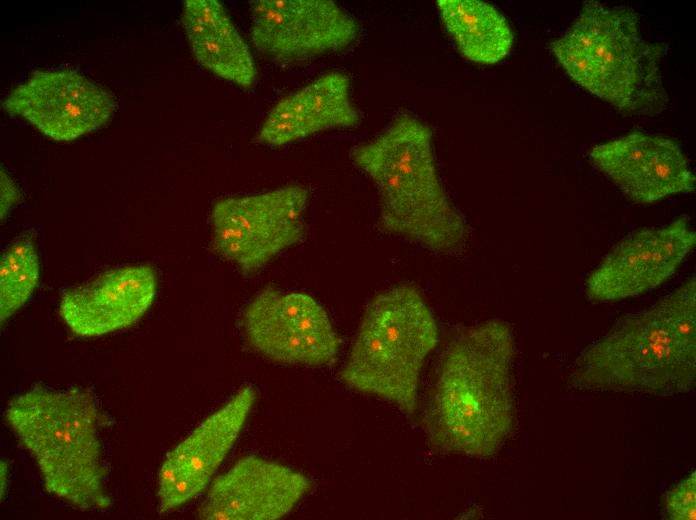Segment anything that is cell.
<instances>
[{"label": "cell", "instance_id": "1", "mask_svg": "<svg viewBox=\"0 0 696 520\" xmlns=\"http://www.w3.org/2000/svg\"><path fill=\"white\" fill-rule=\"evenodd\" d=\"M511 326L497 319L457 330L430 389L423 427L434 448L487 458L512 434L516 422Z\"/></svg>", "mask_w": 696, "mask_h": 520}, {"label": "cell", "instance_id": "2", "mask_svg": "<svg viewBox=\"0 0 696 520\" xmlns=\"http://www.w3.org/2000/svg\"><path fill=\"white\" fill-rule=\"evenodd\" d=\"M696 381V279L620 317L573 362L568 384L600 392L673 396Z\"/></svg>", "mask_w": 696, "mask_h": 520}, {"label": "cell", "instance_id": "3", "mask_svg": "<svg viewBox=\"0 0 696 520\" xmlns=\"http://www.w3.org/2000/svg\"><path fill=\"white\" fill-rule=\"evenodd\" d=\"M351 159L377 187L380 231L441 254L465 245L467 225L441 183L426 123L402 113Z\"/></svg>", "mask_w": 696, "mask_h": 520}, {"label": "cell", "instance_id": "4", "mask_svg": "<svg viewBox=\"0 0 696 520\" xmlns=\"http://www.w3.org/2000/svg\"><path fill=\"white\" fill-rule=\"evenodd\" d=\"M4 414L48 493L82 511L112 507L100 438L104 419L89 389L35 385L11 398Z\"/></svg>", "mask_w": 696, "mask_h": 520}, {"label": "cell", "instance_id": "5", "mask_svg": "<svg viewBox=\"0 0 696 520\" xmlns=\"http://www.w3.org/2000/svg\"><path fill=\"white\" fill-rule=\"evenodd\" d=\"M630 7L586 1L550 50L570 78L626 116L660 114L669 101L660 71L664 43L647 41Z\"/></svg>", "mask_w": 696, "mask_h": 520}, {"label": "cell", "instance_id": "6", "mask_svg": "<svg viewBox=\"0 0 696 520\" xmlns=\"http://www.w3.org/2000/svg\"><path fill=\"white\" fill-rule=\"evenodd\" d=\"M439 340L436 319L414 286L396 285L368 303L340 379L349 388L414 413L420 374Z\"/></svg>", "mask_w": 696, "mask_h": 520}, {"label": "cell", "instance_id": "7", "mask_svg": "<svg viewBox=\"0 0 696 520\" xmlns=\"http://www.w3.org/2000/svg\"><path fill=\"white\" fill-rule=\"evenodd\" d=\"M308 200V189L296 184L216 200L210 212L213 250L243 275L256 274L304 240Z\"/></svg>", "mask_w": 696, "mask_h": 520}, {"label": "cell", "instance_id": "8", "mask_svg": "<svg viewBox=\"0 0 696 520\" xmlns=\"http://www.w3.org/2000/svg\"><path fill=\"white\" fill-rule=\"evenodd\" d=\"M241 327L249 346L275 363L322 367L339 354L327 311L304 292L265 286L243 309Z\"/></svg>", "mask_w": 696, "mask_h": 520}, {"label": "cell", "instance_id": "9", "mask_svg": "<svg viewBox=\"0 0 696 520\" xmlns=\"http://www.w3.org/2000/svg\"><path fill=\"white\" fill-rule=\"evenodd\" d=\"M250 39L279 64H295L346 49L359 36L356 19L330 0H254Z\"/></svg>", "mask_w": 696, "mask_h": 520}, {"label": "cell", "instance_id": "10", "mask_svg": "<svg viewBox=\"0 0 696 520\" xmlns=\"http://www.w3.org/2000/svg\"><path fill=\"white\" fill-rule=\"evenodd\" d=\"M2 107L57 142L74 141L104 126L116 102L111 92L73 69L38 70L14 87Z\"/></svg>", "mask_w": 696, "mask_h": 520}, {"label": "cell", "instance_id": "11", "mask_svg": "<svg viewBox=\"0 0 696 520\" xmlns=\"http://www.w3.org/2000/svg\"><path fill=\"white\" fill-rule=\"evenodd\" d=\"M696 233L686 217L637 230L616 244L589 274L593 302H615L647 293L668 281L692 252Z\"/></svg>", "mask_w": 696, "mask_h": 520}, {"label": "cell", "instance_id": "12", "mask_svg": "<svg viewBox=\"0 0 696 520\" xmlns=\"http://www.w3.org/2000/svg\"><path fill=\"white\" fill-rule=\"evenodd\" d=\"M255 399L254 388L242 386L166 454L157 478L161 513L184 506L209 487L243 430Z\"/></svg>", "mask_w": 696, "mask_h": 520}, {"label": "cell", "instance_id": "13", "mask_svg": "<svg viewBox=\"0 0 696 520\" xmlns=\"http://www.w3.org/2000/svg\"><path fill=\"white\" fill-rule=\"evenodd\" d=\"M302 472L257 455L238 459L212 480L197 510L207 520H275L288 515L311 490Z\"/></svg>", "mask_w": 696, "mask_h": 520}, {"label": "cell", "instance_id": "14", "mask_svg": "<svg viewBox=\"0 0 696 520\" xmlns=\"http://www.w3.org/2000/svg\"><path fill=\"white\" fill-rule=\"evenodd\" d=\"M589 159L637 204H652L695 190L690 163L671 138L640 131L594 146Z\"/></svg>", "mask_w": 696, "mask_h": 520}, {"label": "cell", "instance_id": "15", "mask_svg": "<svg viewBox=\"0 0 696 520\" xmlns=\"http://www.w3.org/2000/svg\"><path fill=\"white\" fill-rule=\"evenodd\" d=\"M157 290V273L148 264L111 268L64 291L59 315L74 335L100 337L141 319L154 303Z\"/></svg>", "mask_w": 696, "mask_h": 520}, {"label": "cell", "instance_id": "16", "mask_svg": "<svg viewBox=\"0 0 696 520\" xmlns=\"http://www.w3.org/2000/svg\"><path fill=\"white\" fill-rule=\"evenodd\" d=\"M359 121L349 77L329 72L281 99L263 121L257 140L280 147L328 129L354 127Z\"/></svg>", "mask_w": 696, "mask_h": 520}, {"label": "cell", "instance_id": "17", "mask_svg": "<svg viewBox=\"0 0 696 520\" xmlns=\"http://www.w3.org/2000/svg\"><path fill=\"white\" fill-rule=\"evenodd\" d=\"M181 23L201 66L243 89L255 84L257 68L252 51L219 1H185Z\"/></svg>", "mask_w": 696, "mask_h": 520}, {"label": "cell", "instance_id": "18", "mask_svg": "<svg viewBox=\"0 0 696 520\" xmlns=\"http://www.w3.org/2000/svg\"><path fill=\"white\" fill-rule=\"evenodd\" d=\"M436 5L443 26L466 59L492 65L510 52L512 30L492 5L478 0H438Z\"/></svg>", "mask_w": 696, "mask_h": 520}, {"label": "cell", "instance_id": "19", "mask_svg": "<svg viewBox=\"0 0 696 520\" xmlns=\"http://www.w3.org/2000/svg\"><path fill=\"white\" fill-rule=\"evenodd\" d=\"M40 277L34 237L26 233L2 254L0 261V319L3 324L32 296Z\"/></svg>", "mask_w": 696, "mask_h": 520}, {"label": "cell", "instance_id": "20", "mask_svg": "<svg viewBox=\"0 0 696 520\" xmlns=\"http://www.w3.org/2000/svg\"><path fill=\"white\" fill-rule=\"evenodd\" d=\"M665 516L671 520L696 519V472L676 484L666 495Z\"/></svg>", "mask_w": 696, "mask_h": 520}, {"label": "cell", "instance_id": "21", "mask_svg": "<svg viewBox=\"0 0 696 520\" xmlns=\"http://www.w3.org/2000/svg\"><path fill=\"white\" fill-rule=\"evenodd\" d=\"M21 194L9 174L1 168V220L18 204Z\"/></svg>", "mask_w": 696, "mask_h": 520}, {"label": "cell", "instance_id": "22", "mask_svg": "<svg viewBox=\"0 0 696 520\" xmlns=\"http://www.w3.org/2000/svg\"><path fill=\"white\" fill-rule=\"evenodd\" d=\"M0 472H1V474H0V479H1V481H0V486H1L0 493H1V500L3 501L5 498L6 491H7L8 478H9V473H8L9 466H8V463L6 461H1Z\"/></svg>", "mask_w": 696, "mask_h": 520}]
</instances>
